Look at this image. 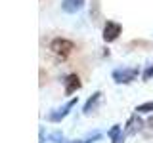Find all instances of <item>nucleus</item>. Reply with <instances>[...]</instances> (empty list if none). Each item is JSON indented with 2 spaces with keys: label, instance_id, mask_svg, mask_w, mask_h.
<instances>
[{
  "label": "nucleus",
  "instance_id": "obj_10",
  "mask_svg": "<svg viewBox=\"0 0 153 143\" xmlns=\"http://www.w3.org/2000/svg\"><path fill=\"white\" fill-rule=\"evenodd\" d=\"M136 113H140V114H151L153 113V99H149V101H146V103H142V105H138Z\"/></svg>",
  "mask_w": 153,
  "mask_h": 143
},
{
  "label": "nucleus",
  "instance_id": "obj_3",
  "mask_svg": "<svg viewBox=\"0 0 153 143\" xmlns=\"http://www.w3.org/2000/svg\"><path fill=\"white\" fill-rule=\"evenodd\" d=\"M76 103H79V97H76V95H73V97H71L65 105H61V107H57V109H54V111L48 113L46 120H48V122H56V124H57V122H61V120H63V118L67 116V114L71 113V109H73Z\"/></svg>",
  "mask_w": 153,
  "mask_h": 143
},
{
  "label": "nucleus",
  "instance_id": "obj_12",
  "mask_svg": "<svg viewBox=\"0 0 153 143\" xmlns=\"http://www.w3.org/2000/svg\"><path fill=\"white\" fill-rule=\"evenodd\" d=\"M100 137H102V133H98L96 132L94 136H88L86 139H79V141H71V143H94V141H98Z\"/></svg>",
  "mask_w": 153,
  "mask_h": 143
},
{
  "label": "nucleus",
  "instance_id": "obj_4",
  "mask_svg": "<svg viewBox=\"0 0 153 143\" xmlns=\"http://www.w3.org/2000/svg\"><path fill=\"white\" fill-rule=\"evenodd\" d=\"M121 32H123V25L121 23H117V21H105V25H103V31H102V38H103V42H115L119 36H121Z\"/></svg>",
  "mask_w": 153,
  "mask_h": 143
},
{
  "label": "nucleus",
  "instance_id": "obj_9",
  "mask_svg": "<svg viewBox=\"0 0 153 143\" xmlns=\"http://www.w3.org/2000/svg\"><path fill=\"white\" fill-rule=\"evenodd\" d=\"M86 0H61V10L65 13H76L80 12Z\"/></svg>",
  "mask_w": 153,
  "mask_h": 143
},
{
  "label": "nucleus",
  "instance_id": "obj_2",
  "mask_svg": "<svg viewBox=\"0 0 153 143\" xmlns=\"http://www.w3.org/2000/svg\"><path fill=\"white\" fill-rule=\"evenodd\" d=\"M50 52L57 57V59L65 61L67 57L75 52V42L67 40V38H54V40L50 42Z\"/></svg>",
  "mask_w": 153,
  "mask_h": 143
},
{
  "label": "nucleus",
  "instance_id": "obj_11",
  "mask_svg": "<svg viewBox=\"0 0 153 143\" xmlns=\"http://www.w3.org/2000/svg\"><path fill=\"white\" fill-rule=\"evenodd\" d=\"M142 133H143V137H151V136H153V116H151L146 124H143Z\"/></svg>",
  "mask_w": 153,
  "mask_h": 143
},
{
  "label": "nucleus",
  "instance_id": "obj_1",
  "mask_svg": "<svg viewBox=\"0 0 153 143\" xmlns=\"http://www.w3.org/2000/svg\"><path fill=\"white\" fill-rule=\"evenodd\" d=\"M138 76H142L140 67H121L111 73L115 84H132L134 80H138Z\"/></svg>",
  "mask_w": 153,
  "mask_h": 143
},
{
  "label": "nucleus",
  "instance_id": "obj_5",
  "mask_svg": "<svg viewBox=\"0 0 153 143\" xmlns=\"http://www.w3.org/2000/svg\"><path fill=\"white\" fill-rule=\"evenodd\" d=\"M143 124L146 122L140 118V113H134L126 120V124H124V133H126V137L128 136H138V133L143 130Z\"/></svg>",
  "mask_w": 153,
  "mask_h": 143
},
{
  "label": "nucleus",
  "instance_id": "obj_6",
  "mask_svg": "<svg viewBox=\"0 0 153 143\" xmlns=\"http://www.w3.org/2000/svg\"><path fill=\"white\" fill-rule=\"evenodd\" d=\"M82 88V82H80V76L79 74H67L65 80H63V92L65 95H73L75 92H79V90Z\"/></svg>",
  "mask_w": 153,
  "mask_h": 143
},
{
  "label": "nucleus",
  "instance_id": "obj_15",
  "mask_svg": "<svg viewBox=\"0 0 153 143\" xmlns=\"http://www.w3.org/2000/svg\"><path fill=\"white\" fill-rule=\"evenodd\" d=\"M38 143H44V128L38 130Z\"/></svg>",
  "mask_w": 153,
  "mask_h": 143
},
{
  "label": "nucleus",
  "instance_id": "obj_13",
  "mask_svg": "<svg viewBox=\"0 0 153 143\" xmlns=\"http://www.w3.org/2000/svg\"><path fill=\"white\" fill-rule=\"evenodd\" d=\"M142 78H143V80H151V78H153V63L146 67V71L142 73Z\"/></svg>",
  "mask_w": 153,
  "mask_h": 143
},
{
  "label": "nucleus",
  "instance_id": "obj_14",
  "mask_svg": "<svg viewBox=\"0 0 153 143\" xmlns=\"http://www.w3.org/2000/svg\"><path fill=\"white\" fill-rule=\"evenodd\" d=\"M50 141H54V143H59L61 139H63V136H61V132H54V133H50V137H48Z\"/></svg>",
  "mask_w": 153,
  "mask_h": 143
},
{
  "label": "nucleus",
  "instance_id": "obj_8",
  "mask_svg": "<svg viewBox=\"0 0 153 143\" xmlns=\"http://www.w3.org/2000/svg\"><path fill=\"white\" fill-rule=\"evenodd\" d=\"M107 137L111 139V143H124V139H126L124 128L121 124H113V126L107 130Z\"/></svg>",
  "mask_w": 153,
  "mask_h": 143
},
{
  "label": "nucleus",
  "instance_id": "obj_7",
  "mask_svg": "<svg viewBox=\"0 0 153 143\" xmlns=\"http://www.w3.org/2000/svg\"><path fill=\"white\" fill-rule=\"evenodd\" d=\"M102 99H103V94L102 92H94L88 99H86V103H84V107H82V113L86 114V116L92 114V113H96V111H98V107H100V103H102Z\"/></svg>",
  "mask_w": 153,
  "mask_h": 143
}]
</instances>
